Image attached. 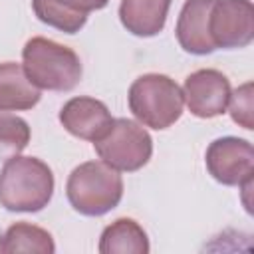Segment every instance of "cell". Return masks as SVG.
Instances as JSON below:
<instances>
[{
	"instance_id": "6da1fadb",
	"label": "cell",
	"mask_w": 254,
	"mask_h": 254,
	"mask_svg": "<svg viewBox=\"0 0 254 254\" xmlns=\"http://www.w3.org/2000/svg\"><path fill=\"white\" fill-rule=\"evenodd\" d=\"M54 196V173L38 157L14 155L0 171V206L10 212H40Z\"/></svg>"
},
{
	"instance_id": "7a4b0ae2",
	"label": "cell",
	"mask_w": 254,
	"mask_h": 254,
	"mask_svg": "<svg viewBox=\"0 0 254 254\" xmlns=\"http://www.w3.org/2000/svg\"><path fill=\"white\" fill-rule=\"evenodd\" d=\"M22 67L38 89L71 91L83 73L79 56L50 38L36 36L22 48Z\"/></svg>"
},
{
	"instance_id": "3957f363",
	"label": "cell",
	"mask_w": 254,
	"mask_h": 254,
	"mask_svg": "<svg viewBox=\"0 0 254 254\" xmlns=\"http://www.w3.org/2000/svg\"><path fill=\"white\" fill-rule=\"evenodd\" d=\"M65 194L75 212L103 216L121 202L123 179L103 161H85L69 173Z\"/></svg>"
},
{
	"instance_id": "277c9868",
	"label": "cell",
	"mask_w": 254,
	"mask_h": 254,
	"mask_svg": "<svg viewBox=\"0 0 254 254\" xmlns=\"http://www.w3.org/2000/svg\"><path fill=\"white\" fill-rule=\"evenodd\" d=\"M129 111L143 125L155 131L169 129L181 119L185 97L175 79L165 73H143L127 91Z\"/></svg>"
},
{
	"instance_id": "5b68a950",
	"label": "cell",
	"mask_w": 254,
	"mask_h": 254,
	"mask_svg": "<svg viewBox=\"0 0 254 254\" xmlns=\"http://www.w3.org/2000/svg\"><path fill=\"white\" fill-rule=\"evenodd\" d=\"M99 159L119 173L143 169L153 155V139L147 129L133 119H113L109 131L93 143Z\"/></svg>"
},
{
	"instance_id": "8992f818",
	"label": "cell",
	"mask_w": 254,
	"mask_h": 254,
	"mask_svg": "<svg viewBox=\"0 0 254 254\" xmlns=\"http://www.w3.org/2000/svg\"><path fill=\"white\" fill-rule=\"evenodd\" d=\"M208 175L224 187H242L254 175V147L240 137L214 139L204 155Z\"/></svg>"
},
{
	"instance_id": "52a82bcc",
	"label": "cell",
	"mask_w": 254,
	"mask_h": 254,
	"mask_svg": "<svg viewBox=\"0 0 254 254\" xmlns=\"http://www.w3.org/2000/svg\"><path fill=\"white\" fill-rule=\"evenodd\" d=\"M208 36L214 48H246L254 40V6L250 0H214L208 12Z\"/></svg>"
},
{
	"instance_id": "ba28073f",
	"label": "cell",
	"mask_w": 254,
	"mask_h": 254,
	"mask_svg": "<svg viewBox=\"0 0 254 254\" xmlns=\"http://www.w3.org/2000/svg\"><path fill=\"white\" fill-rule=\"evenodd\" d=\"M228 77L212 67L196 69L187 75L183 85V97L189 111L198 119H212L226 111L230 99Z\"/></svg>"
},
{
	"instance_id": "9c48e42d",
	"label": "cell",
	"mask_w": 254,
	"mask_h": 254,
	"mask_svg": "<svg viewBox=\"0 0 254 254\" xmlns=\"http://www.w3.org/2000/svg\"><path fill=\"white\" fill-rule=\"evenodd\" d=\"M60 123L69 135L95 143L109 131L113 117L103 101L79 95L64 103L60 109Z\"/></svg>"
},
{
	"instance_id": "30bf717a",
	"label": "cell",
	"mask_w": 254,
	"mask_h": 254,
	"mask_svg": "<svg viewBox=\"0 0 254 254\" xmlns=\"http://www.w3.org/2000/svg\"><path fill=\"white\" fill-rule=\"evenodd\" d=\"M212 2L214 0H185L175 26V36L187 54L206 56L216 50L208 36V12Z\"/></svg>"
},
{
	"instance_id": "8fae6325",
	"label": "cell",
	"mask_w": 254,
	"mask_h": 254,
	"mask_svg": "<svg viewBox=\"0 0 254 254\" xmlns=\"http://www.w3.org/2000/svg\"><path fill=\"white\" fill-rule=\"evenodd\" d=\"M171 0H121L119 20L137 38H153L163 32Z\"/></svg>"
},
{
	"instance_id": "7c38bea8",
	"label": "cell",
	"mask_w": 254,
	"mask_h": 254,
	"mask_svg": "<svg viewBox=\"0 0 254 254\" xmlns=\"http://www.w3.org/2000/svg\"><path fill=\"white\" fill-rule=\"evenodd\" d=\"M42 99V91L28 79L24 67L16 62L0 64V109L28 111Z\"/></svg>"
},
{
	"instance_id": "4fadbf2b",
	"label": "cell",
	"mask_w": 254,
	"mask_h": 254,
	"mask_svg": "<svg viewBox=\"0 0 254 254\" xmlns=\"http://www.w3.org/2000/svg\"><path fill=\"white\" fill-rule=\"evenodd\" d=\"M101 254H147L151 250L147 232L133 218H117L99 236Z\"/></svg>"
},
{
	"instance_id": "5bb4252c",
	"label": "cell",
	"mask_w": 254,
	"mask_h": 254,
	"mask_svg": "<svg viewBox=\"0 0 254 254\" xmlns=\"http://www.w3.org/2000/svg\"><path fill=\"white\" fill-rule=\"evenodd\" d=\"M0 252L18 254V252H34V254H54L56 244L48 230L30 222H14L6 228L0 238Z\"/></svg>"
},
{
	"instance_id": "9a60e30c",
	"label": "cell",
	"mask_w": 254,
	"mask_h": 254,
	"mask_svg": "<svg viewBox=\"0 0 254 254\" xmlns=\"http://www.w3.org/2000/svg\"><path fill=\"white\" fill-rule=\"evenodd\" d=\"M32 8L40 22H44L64 34H77L87 22V16L69 12L56 0H32Z\"/></svg>"
},
{
	"instance_id": "2e32d148",
	"label": "cell",
	"mask_w": 254,
	"mask_h": 254,
	"mask_svg": "<svg viewBox=\"0 0 254 254\" xmlns=\"http://www.w3.org/2000/svg\"><path fill=\"white\" fill-rule=\"evenodd\" d=\"M32 131L26 119L0 109V159L20 155L30 143Z\"/></svg>"
},
{
	"instance_id": "e0dca14e",
	"label": "cell",
	"mask_w": 254,
	"mask_h": 254,
	"mask_svg": "<svg viewBox=\"0 0 254 254\" xmlns=\"http://www.w3.org/2000/svg\"><path fill=\"white\" fill-rule=\"evenodd\" d=\"M230 117L234 123H238L242 129L252 131L254 129V93H252V83L246 81L234 91H230L228 107Z\"/></svg>"
},
{
	"instance_id": "ac0fdd59",
	"label": "cell",
	"mask_w": 254,
	"mask_h": 254,
	"mask_svg": "<svg viewBox=\"0 0 254 254\" xmlns=\"http://www.w3.org/2000/svg\"><path fill=\"white\" fill-rule=\"evenodd\" d=\"M56 2H60L69 12L83 14V16H87L93 10H101V8H105L109 4V0H56Z\"/></svg>"
}]
</instances>
